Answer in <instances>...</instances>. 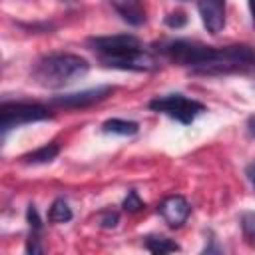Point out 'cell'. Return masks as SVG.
<instances>
[{
	"label": "cell",
	"instance_id": "44dd1931",
	"mask_svg": "<svg viewBox=\"0 0 255 255\" xmlns=\"http://www.w3.org/2000/svg\"><path fill=\"white\" fill-rule=\"evenodd\" d=\"M247 131H249V135L255 137V118H249L247 120Z\"/></svg>",
	"mask_w": 255,
	"mask_h": 255
},
{
	"label": "cell",
	"instance_id": "9c48e42d",
	"mask_svg": "<svg viewBox=\"0 0 255 255\" xmlns=\"http://www.w3.org/2000/svg\"><path fill=\"white\" fill-rule=\"evenodd\" d=\"M108 2L122 16L124 22L131 26H141L145 22V8L139 0H108Z\"/></svg>",
	"mask_w": 255,
	"mask_h": 255
},
{
	"label": "cell",
	"instance_id": "ac0fdd59",
	"mask_svg": "<svg viewBox=\"0 0 255 255\" xmlns=\"http://www.w3.org/2000/svg\"><path fill=\"white\" fill-rule=\"evenodd\" d=\"M165 24H167L169 28H183V26L187 24V16H185L181 10L171 12V14L165 16Z\"/></svg>",
	"mask_w": 255,
	"mask_h": 255
},
{
	"label": "cell",
	"instance_id": "9a60e30c",
	"mask_svg": "<svg viewBox=\"0 0 255 255\" xmlns=\"http://www.w3.org/2000/svg\"><path fill=\"white\" fill-rule=\"evenodd\" d=\"M122 207H124V211H128V213H137V211H141L143 207H145V203L141 201V197L137 195V191H128V195H126V199L122 201Z\"/></svg>",
	"mask_w": 255,
	"mask_h": 255
},
{
	"label": "cell",
	"instance_id": "ba28073f",
	"mask_svg": "<svg viewBox=\"0 0 255 255\" xmlns=\"http://www.w3.org/2000/svg\"><path fill=\"white\" fill-rule=\"evenodd\" d=\"M197 10L209 34H219L225 26V0H197Z\"/></svg>",
	"mask_w": 255,
	"mask_h": 255
},
{
	"label": "cell",
	"instance_id": "30bf717a",
	"mask_svg": "<svg viewBox=\"0 0 255 255\" xmlns=\"http://www.w3.org/2000/svg\"><path fill=\"white\" fill-rule=\"evenodd\" d=\"M143 247L149 253H155V255L179 251V245L175 241H171L169 237H163V235H147V237H143Z\"/></svg>",
	"mask_w": 255,
	"mask_h": 255
},
{
	"label": "cell",
	"instance_id": "7a4b0ae2",
	"mask_svg": "<svg viewBox=\"0 0 255 255\" xmlns=\"http://www.w3.org/2000/svg\"><path fill=\"white\" fill-rule=\"evenodd\" d=\"M90 70V64L86 58L78 54L68 52H56L42 56L30 72V78L36 86L48 88V90H60L76 80H82Z\"/></svg>",
	"mask_w": 255,
	"mask_h": 255
},
{
	"label": "cell",
	"instance_id": "4fadbf2b",
	"mask_svg": "<svg viewBox=\"0 0 255 255\" xmlns=\"http://www.w3.org/2000/svg\"><path fill=\"white\" fill-rule=\"evenodd\" d=\"M72 217H74V213H72V207L68 205L66 199L58 197L52 201V205L48 209V221L50 223H68Z\"/></svg>",
	"mask_w": 255,
	"mask_h": 255
},
{
	"label": "cell",
	"instance_id": "e0dca14e",
	"mask_svg": "<svg viewBox=\"0 0 255 255\" xmlns=\"http://www.w3.org/2000/svg\"><path fill=\"white\" fill-rule=\"evenodd\" d=\"M26 217H28V223H30V233H32V235H40V231H42V221H40L38 211H36L34 205H28Z\"/></svg>",
	"mask_w": 255,
	"mask_h": 255
},
{
	"label": "cell",
	"instance_id": "7402d4cb",
	"mask_svg": "<svg viewBox=\"0 0 255 255\" xmlns=\"http://www.w3.org/2000/svg\"><path fill=\"white\" fill-rule=\"evenodd\" d=\"M249 2V12H251V20H253V28H255V0H247Z\"/></svg>",
	"mask_w": 255,
	"mask_h": 255
},
{
	"label": "cell",
	"instance_id": "277c9868",
	"mask_svg": "<svg viewBox=\"0 0 255 255\" xmlns=\"http://www.w3.org/2000/svg\"><path fill=\"white\" fill-rule=\"evenodd\" d=\"M149 110L163 114L183 126L193 124V120L205 112V106L197 100H191L183 94H167V96H157L147 104Z\"/></svg>",
	"mask_w": 255,
	"mask_h": 255
},
{
	"label": "cell",
	"instance_id": "7c38bea8",
	"mask_svg": "<svg viewBox=\"0 0 255 255\" xmlns=\"http://www.w3.org/2000/svg\"><path fill=\"white\" fill-rule=\"evenodd\" d=\"M58 153H60V145L52 141V143H46L26 155H22V161L24 163H50Z\"/></svg>",
	"mask_w": 255,
	"mask_h": 255
},
{
	"label": "cell",
	"instance_id": "3957f363",
	"mask_svg": "<svg viewBox=\"0 0 255 255\" xmlns=\"http://www.w3.org/2000/svg\"><path fill=\"white\" fill-rule=\"evenodd\" d=\"M54 112L36 102H2L0 106V128L2 135H6L10 129L20 128L24 124H34V122H44L52 120Z\"/></svg>",
	"mask_w": 255,
	"mask_h": 255
},
{
	"label": "cell",
	"instance_id": "2e32d148",
	"mask_svg": "<svg viewBox=\"0 0 255 255\" xmlns=\"http://www.w3.org/2000/svg\"><path fill=\"white\" fill-rule=\"evenodd\" d=\"M98 219H100V225H102L104 229H114V227H118V223H120V213L114 211V209H104V211L98 215Z\"/></svg>",
	"mask_w": 255,
	"mask_h": 255
},
{
	"label": "cell",
	"instance_id": "d6986e66",
	"mask_svg": "<svg viewBox=\"0 0 255 255\" xmlns=\"http://www.w3.org/2000/svg\"><path fill=\"white\" fill-rule=\"evenodd\" d=\"M40 235H32L30 233V237H28V243H26V251L28 253H42L44 251V247L40 245V239H38Z\"/></svg>",
	"mask_w": 255,
	"mask_h": 255
},
{
	"label": "cell",
	"instance_id": "52a82bcc",
	"mask_svg": "<svg viewBox=\"0 0 255 255\" xmlns=\"http://www.w3.org/2000/svg\"><path fill=\"white\" fill-rule=\"evenodd\" d=\"M157 211L169 227H181L191 213V205L183 195H169L159 203Z\"/></svg>",
	"mask_w": 255,
	"mask_h": 255
},
{
	"label": "cell",
	"instance_id": "6da1fadb",
	"mask_svg": "<svg viewBox=\"0 0 255 255\" xmlns=\"http://www.w3.org/2000/svg\"><path fill=\"white\" fill-rule=\"evenodd\" d=\"M157 52L169 62L189 68L193 74L223 76L245 72L255 66V52L249 46H205L197 40H163L157 44Z\"/></svg>",
	"mask_w": 255,
	"mask_h": 255
},
{
	"label": "cell",
	"instance_id": "8fae6325",
	"mask_svg": "<svg viewBox=\"0 0 255 255\" xmlns=\"http://www.w3.org/2000/svg\"><path fill=\"white\" fill-rule=\"evenodd\" d=\"M102 129L106 133H118V135H135L139 131V126L131 120H122V118H110L102 124Z\"/></svg>",
	"mask_w": 255,
	"mask_h": 255
},
{
	"label": "cell",
	"instance_id": "5bb4252c",
	"mask_svg": "<svg viewBox=\"0 0 255 255\" xmlns=\"http://www.w3.org/2000/svg\"><path fill=\"white\" fill-rule=\"evenodd\" d=\"M241 233H243V239L249 243V245H255V211H245L241 215Z\"/></svg>",
	"mask_w": 255,
	"mask_h": 255
},
{
	"label": "cell",
	"instance_id": "603a6c76",
	"mask_svg": "<svg viewBox=\"0 0 255 255\" xmlns=\"http://www.w3.org/2000/svg\"><path fill=\"white\" fill-rule=\"evenodd\" d=\"M64 2H76V0H64Z\"/></svg>",
	"mask_w": 255,
	"mask_h": 255
},
{
	"label": "cell",
	"instance_id": "5b68a950",
	"mask_svg": "<svg viewBox=\"0 0 255 255\" xmlns=\"http://www.w3.org/2000/svg\"><path fill=\"white\" fill-rule=\"evenodd\" d=\"M100 62L106 68H116V70H133V72H151L159 66V62L155 60V56L151 52H147L141 44L139 46H129V48H122L118 52L106 54V56H98Z\"/></svg>",
	"mask_w": 255,
	"mask_h": 255
},
{
	"label": "cell",
	"instance_id": "8992f818",
	"mask_svg": "<svg viewBox=\"0 0 255 255\" xmlns=\"http://www.w3.org/2000/svg\"><path fill=\"white\" fill-rule=\"evenodd\" d=\"M112 92H114L112 86H96V88L82 90V92H74V94L54 96V98H52V106L64 108V110H84V108H90V106H94V104H100V102L106 100Z\"/></svg>",
	"mask_w": 255,
	"mask_h": 255
},
{
	"label": "cell",
	"instance_id": "ffe728a7",
	"mask_svg": "<svg viewBox=\"0 0 255 255\" xmlns=\"http://www.w3.org/2000/svg\"><path fill=\"white\" fill-rule=\"evenodd\" d=\"M245 175H247V179H249V183H251V187H253V191H255V159H253L251 163H247Z\"/></svg>",
	"mask_w": 255,
	"mask_h": 255
}]
</instances>
